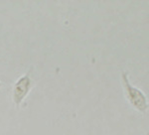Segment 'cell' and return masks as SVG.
Returning a JSON list of instances; mask_svg holds the SVG:
<instances>
[{
  "label": "cell",
  "mask_w": 149,
  "mask_h": 135,
  "mask_svg": "<svg viewBox=\"0 0 149 135\" xmlns=\"http://www.w3.org/2000/svg\"><path fill=\"white\" fill-rule=\"evenodd\" d=\"M121 84L126 100L130 106L140 113H145L149 109V100L143 90L133 86L126 72L121 73Z\"/></svg>",
  "instance_id": "obj_1"
},
{
  "label": "cell",
  "mask_w": 149,
  "mask_h": 135,
  "mask_svg": "<svg viewBox=\"0 0 149 135\" xmlns=\"http://www.w3.org/2000/svg\"><path fill=\"white\" fill-rule=\"evenodd\" d=\"M33 86H34V81L31 77L30 72H27L16 79L11 90V98L16 107H19L25 101L32 90Z\"/></svg>",
  "instance_id": "obj_2"
},
{
  "label": "cell",
  "mask_w": 149,
  "mask_h": 135,
  "mask_svg": "<svg viewBox=\"0 0 149 135\" xmlns=\"http://www.w3.org/2000/svg\"><path fill=\"white\" fill-rule=\"evenodd\" d=\"M1 86H2V84H1V81H0V88H1Z\"/></svg>",
  "instance_id": "obj_3"
},
{
  "label": "cell",
  "mask_w": 149,
  "mask_h": 135,
  "mask_svg": "<svg viewBox=\"0 0 149 135\" xmlns=\"http://www.w3.org/2000/svg\"><path fill=\"white\" fill-rule=\"evenodd\" d=\"M145 135H149V132H147V133H146Z\"/></svg>",
  "instance_id": "obj_4"
}]
</instances>
